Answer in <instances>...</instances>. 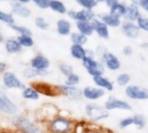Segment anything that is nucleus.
<instances>
[{
	"instance_id": "8fccbe9b",
	"label": "nucleus",
	"mask_w": 148,
	"mask_h": 133,
	"mask_svg": "<svg viewBox=\"0 0 148 133\" xmlns=\"http://www.w3.org/2000/svg\"><path fill=\"white\" fill-rule=\"evenodd\" d=\"M144 10H145V11H146V12H148V5H147V6H146Z\"/></svg>"
},
{
	"instance_id": "7ed1b4c3",
	"label": "nucleus",
	"mask_w": 148,
	"mask_h": 133,
	"mask_svg": "<svg viewBox=\"0 0 148 133\" xmlns=\"http://www.w3.org/2000/svg\"><path fill=\"white\" fill-rule=\"evenodd\" d=\"M82 64L92 78L99 76H103L105 72V66L103 63L96 60L93 56H86L82 60Z\"/></svg>"
},
{
	"instance_id": "5701e85b",
	"label": "nucleus",
	"mask_w": 148,
	"mask_h": 133,
	"mask_svg": "<svg viewBox=\"0 0 148 133\" xmlns=\"http://www.w3.org/2000/svg\"><path fill=\"white\" fill-rule=\"evenodd\" d=\"M50 8L53 12L59 13V14H64L67 12L66 7L64 5V3L59 1V0H51L50 4Z\"/></svg>"
},
{
	"instance_id": "c9c22d12",
	"label": "nucleus",
	"mask_w": 148,
	"mask_h": 133,
	"mask_svg": "<svg viewBox=\"0 0 148 133\" xmlns=\"http://www.w3.org/2000/svg\"><path fill=\"white\" fill-rule=\"evenodd\" d=\"M136 22L139 30H142L144 31H148V18H147L140 16Z\"/></svg>"
},
{
	"instance_id": "e433bc0d",
	"label": "nucleus",
	"mask_w": 148,
	"mask_h": 133,
	"mask_svg": "<svg viewBox=\"0 0 148 133\" xmlns=\"http://www.w3.org/2000/svg\"><path fill=\"white\" fill-rule=\"evenodd\" d=\"M133 125V120H132V117H125L123 119H121L119 121V128L121 129H126L130 126Z\"/></svg>"
},
{
	"instance_id": "4be33fe9",
	"label": "nucleus",
	"mask_w": 148,
	"mask_h": 133,
	"mask_svg": "<svg viewBox=\"0 0 148 133\" xmlns=\"http://www.w3.org/2000/svg\"><path fill=\"white\" fill-rule=\"evenodd\" d=\"M127 11V6L125 5L122 3H118L115 5H113L112 7L110 8V14L114 15L118 18H122L125 17V13Z\"/></svg>"
},
{
	"instance_id": "6ab92c4d",
	"label": "nucleus",
	"mask_w": 148,
	"mask_h": 133,
	"mask_svg": "<svg viewBox=\"0 0 148 133\" xmlns=\"http://www.w3.org/2000/svg\"><path fill=\"white\" fill-rule=\"evenodd\" d=\"M76 26L79 32L86 36L87 38L92 36L94 32V28L92 22H77Z\"/></svg>"
},
{
	"instance_id": "79ce46f5",
	"label": "nucleus",
	"mask_w": 148,
	"mask_h": 133,
	"mask_svg": "<svg viewBox=\"0 0 148 133\" xmlns=\"http://www.w3.org/2000/svg\"><path fill=\"white\" fill-rule=\"evenodd\" d=\"M132 5L145 9L148 5V0H131Z\"/></svg>"
},
{
	"instance_id": "423d86ee",
	"label": "nucleus",
	"mask_w": 148,
	"mask_h": 133,
	"mask_svg": "<svg viewBox=\"0 0 148 133\" xmlns=\"http://www.w3.org/2000/svg\"><path fill=\"white\" fill-rule=\"evenodd\" d=\"M102 63L105 67L111 72H117L119 70L121 63L117 56L109 51H104L101 56Z\"/></svg>"
},
{
	"instance_id": "4468645a",
	"label": "nucleus",
	"mask_w": 148,
	"mask_h": 133,
	"mask_svg": "<svg viewBox=\"0 0 148 133\" xmlns=\"http://www.w3.org/2000/svg\"><path fill=\"white\" fill-rule=\"evenodd\" d=\"M32 67L40 72H46L50 66V61L43 55H38L32 60Z\"/></svg>"
},
{
	"instance_id": "aec40b11",
	"label": "nucleus",
	"mask_w": 148,
	"mask_h": 133,
	"mask_svg": "<svg viewBox=\"0 0 148 133\" xmlns=\"http://www.w3.org/2000/svg\"><path fill=\"white\" fill-rule=\"evenodd\" d=\"M140 16L141 15H140L138 7L134 5H131L127 6V11L124 18L126 19V21L134 22V21H137Z\"/></svg>"
},
{
	"instance_id": "412c9836",
	"label": "nucleus",
	"mask_w": 148,
	"mask_h": 133,
	"mask_svg": "<svg viewBox=\"0 0 148 133\" xmlns=\"http://www.w3.org/2000/svg\"><path fill=\"white\" fill-rule=\"evenodd\" d=\"M100 20L102 22H104L108 27H112V28H116V27H119L120 25H121V21H120V18L114 16V15H112V14H106V15H103L100 18Z\"/></svg>"
},
{
	"instance_id": "f3484780",
	"label": "nucleus",
	"mask_w": 148,
	"mask_h": 133,
	"mask_svg": "<svg viewBox=\"0 0 148 133\" xmlns=\"http://www.w3.org/2000/svg\"><path fill=\"white\" fill-rule=\"evenodd\" d=\"M71 56L78 60H83L87 56V50L85 49L84 45L72 44L70 49Z\"/></svg>"
},
{
	"instance_id": "f03ea898",
	"label": "nucleus",
	"mask_w": 148,
	"mask_h": 133,
	"mask_svg": "<svg viewBox=\"0 0 148 133\" xmlns=\"http://www.w3.org/2000/svg\"><path fill=\"white\" fill-rule=\"evenodd\" d=\"M85 112L86 117L92 122H99L109 117V111L105 108V106H101L94 103L87 104L85 107Z\"/></svg>"
},
{
	"instance_id": "f704fd0d",
	"label": "nucleus",
	"mask_w": 148,
	"mask_h": 133,
	"mask_svg": "<svg viewBox=\"0 0 148 133\" xmlns=\"http://www.w3.org/2000/svg\"><path fill=\"white\" fill-rule=\"evenodd\" d=\"M59 71L66 78L68 76H70L71 74L73 73V69L71 65L67 64V63H61L59 65Z\"/></svg>"
},
{
	"instance_id": "de8ad7c7",
	"label": "nucleus",
	"mask_w": 148,
	"mask_h": 133,
	"mask_svg": "<svg viewBox=\"0 0 148 133\" xmlns=\"http://www.w3.org/2000/svg\"><path fill=\"white\" fill-rule=\"evenodd\" d=\"M141 47L144 49H148V43H143L141 44Z\"/></svg>"
},
{
	"instance_id": "1a4fd4ad",
	"label": "nucleus",
	"mask_w": 148,
	"mask_h": 133,
	"mask_svg": "<svg viewBox=\"0 0 148 133\" xmlns=\"http://www.w3.org/2000/svg\"><path fill=\"white\" fill-rule=\"evenodd\" d=\"M82 93H83L84 98L89 101H96V100L102 98L105 96L106 91L97 86L88 85V86H86L84 89H82Z\"/></svg>"
},
{
	"instance_id": "2f4dec72",
	"label": "nucleus",
	"mask_w": 148,
	"mask_h": 133,
	"mask_svg": "<svg viewBox=\"0 0 148 133\" xmlns=\"http://www.w3.org/2000/svg\"><path fill=\"white\" fill-rule=\"evenodd\" d=\"M77 3L86 10L92 11L98 4V0H76Z\"/></svg>"
},
{
	"instance_id": "7c9ffc66",
	"label": "nucleus",
	"mask_w": 148,
	"mask_h": 133,
	"mask_svg": "<svg viewBox=\"0 0 148 133\" xmlns=\"http://www.w3.org/2000/svg\"><path fill=\"white\" fill-rule=\"evenodd\" d=\"M47 74V72H40L38 70H35L34 68H27L24 71V76L26 78H32L37 76H45Z\"/></svg>"
},
{
	"instance_id": "72a5a7b5",
	"label": "nucleus",
	"mask_w": 148,
	"mask_h": 133,
	"mask_svg": "<svg viewBox=\"0 0 148 133\" xmlns=\"http://www.w3.org/2000/svg\"><path fill=\"white\" fill-rule=\"evenodd\" d=\"M18 42L21 44V46L31 47L33 45L34 42L31 36L29 35H21L18 38Z\"/></svg>"
},
{
	"instance_id": "37998d69",
	"label": "nucleus",
	"mask_w": 148,
	"mask_h": 133,
	"mask_svg": "<svg viewBox=\"0 0 148 133\" xmlns=\"http://www.w3.org/2000/svg\"><path fill=\"white\" fill-rule=\"evenodd\" d=\"M122 52H123V54H124L125 56H127V57H129V56H131V55L132 54V52H133V50H132V48L131 46L127 45V46H125V47L123 48V50H122Z\"/></svg>"
},
{
	"instance_id": "39448f33",
	"label": "nucleus",
	"mask_w": 148,
	"mask_h": 133,
	"mask_svg": "<svg viewBox=\"0 0 148 133\" xmlns=\"http://www.w3.org/2000/svg\"><path fill=\"white\" fill-rule=\"evenodd\" d=\"M57 92L58 94L64 95L71 100H80L83 98L82 90L77 86H70L66 85H60L56 87Z\"/></svg>"
},
{
	"instance_id": "473e14b6",
	"label": "nucleus",
	"mask_w": 148,
	"mask_h": 133,
	"mask_svg": "<svg viewBox=\"0 0 148 133\" xmlns=\"http://www.w3.org/2000/svg\"><path fill=\"white\" fill-rule=\"evenodd\" d=\"M79 82H80V77L78 74L73 72L70 76L66 77L64 85H70V86H77L79 84Z\"/></svg>"
},
{
	"instance_id": "9d476101",
	"label": "nucleus",
	"mask_w": 148,
	"mask_h": 133,
	"mask_svg": "<svg viewBox=\"0 0 148 133\" xmlns=\"http://www.w3.org/2000/svg\"><path fill=\"white\" fill-rule=\"evenodd\" d=\"M69 17L77 22H92L95 19V14L92 11L83 9L79 12H69Z\"/></svg>"
},
{
	"instance_id": "393cba45",
	"label": "nucleus",
	"mask_w": 148,
	"mask_h": 133,
	"mask_svg": "<svg viewBox=\"0 0 148 133\" xmlns=\"http://www.w3.org/2000/svg\"><path fill=\"white\" fill-rule=\"evenodd\" d=\"M23 97L30 100H38L39 98V93L34 87H27L23 91Z\"/></svg>"
},
{
	"instance_id": "9b49d317",
	"label": "nucleus",
	"mask_w": 148,
	"mask_h": 133,
	"mask_svg": "<svg viewBox=\"0 0 148 133\" xmlns=\"http://www.w3.org/2000/svg\"><path fill=\"white\" fill-rule=\"evenodd\" d=\"M0 110L10 115H13L17 112V106L1 91H0Z\"/></svg>"
},
{
	"instance_id": "f8f14e48",
	"label": "nucleus",
	"mask_w": 148,
	"mask_h": 133,
	"mask_svg": "<svg viewBox=\"0 0 148 133\" xmlns=\"http://www.w3.org/2000/svg\"><path fill=\"white\" fill-rule=\"evenodd\" d=\"M121 30L124 35L129 38H137L140 33V30L137 24L129 21H125L121 25Z\"/></svg>"
},
{
	"instance_id": "c756f323",
	"label": "nucleus",
	"mask_w": 148,
	"mask_h": 133,
	"mask_svg": "<svg viewBox=\"0 0 148 133\" xmlns=\"http://www.w3.org/2000/svg\"><path fill=\"white\" fill-rule=\"evenodd\" d=\"M131 81V76L128 73L123 72L117 76L116 78V83L118 85L122 87H126L129 85V83Z\"/></svg>"
},
{
	"instance_id": "ddd939ff",
	"label": "nucleus",
	"mask_w": 148,
	"mask_h": 133,
	"mask_svg": "<svg viewBox=\"0 0 148 133\" xmlns=\"http://www.w3.org/2000/svg\"><path fill=\"white\" fill-rule=\"evenodd\" d=\"M4 85L7 88H18V89H25V85L22 84V82L17 78V77L12 73V72H6L4 74L3 77Z\"/></svg>"
},
{
	"instance_id": "c03bdc74",
	"label": "nucleus",
	"mask_w": 148,
	"mask_h": 133,
	"mask_svg": "<svg viewBox=\"0 0 148 133\" xmlns=\"http://www.w3.org/2000/svg\"><path fill=\"white\" fill-rule=\"evenodd\" d=\"M104 1L106 2V4L107 5L108 7H112L113 5H115L116 4L119 3V0H104Z\"/></svg>"
},
{
	"instance_id": "dca6fc26",
	"label": "nucleus",
	"mask_w": 148,
	"mask_h": 133,
	"mask_svg": "<svg viewBox=\"0 0 148 133\" xmlns=\"http://www.w3.org/2000/svg\"><path fill=\"white\" fill-rule=\"evenodd\" d=\"M92 23L94 28V31L98 34L99 37H100L101 38H105V39H107L109 38V35H110L109 29H108V26L104 22L99 19H94Z\"/></svg>"
},
{
	"instance_id": "0eeeda50",
	"label": "nucleus",
	"mask_w": 148,
	"mask_h": 133,
	"mask_svg": "<svg viewBox=\"0 0 148 133\" xmlns=\"http://www.w3.org/2000/svg\"><path fill=\"white\" fill-rule=\"evenodd\" d=\"M14 124L23 133H43L34 123L24 117H18L14 119Z\"/></svg>"
},
{
	"instance_id": "09e8293b",
	"label": "nucleus",
	"mask_w": 148,
	"mask_h": 133,
	"mask_svg": "<svg viewBox=\"0 0 148 133\" xmlns=\"http://www.w3.org/2000/svg\"><path fill=\"white\" fill-rule=\"evenodd\" d=\"M3 41V37H2V35L0 34V43H1Z\"/></svg>"
},
{
	"instance_id": "49530a36",
	"label": "nucleus",
	"mask_w": 148,
	"mask_h": 133,
	"mask_svg": "<svg viewBox=\"0 0 148 133\" xmlns=\"http://www.w3.org/2000/svg\"><path fill=\"white\" fill-rule=\"evenodd\" d=\"M17 1H18L22 4H26V3H29L31 0H17Z\"/></svg>"
},
{
	"instance_id": "20e7f679",
	"label": "nucleus",
	"mask_w": 148,
	"mask_h": 133,
	"mask_svg": "<svg viewBox=\"0 0 148 133\" xmlns=\"http://www.w3.org/2000/svg\"><path fill=\"white\" fill-rule=\"evenodd\" d=\"M125 96L132 100H147L148 99V90L146 88L129 85L125 89Z\"/></svg>"
},
{
	"instance_id": "2eb2a0df",
	"label": "nucleus",
	"mask_w": 148,
	"mask_h": 133,
	"mask_svg": "<svg viewBox=\"0 0 148 133\" xmlns=\"http://www.w3.org/2000/svg\"><path fill=\"white\" fill-rule=\"evenodd\" d=\"M94 85L97 87H99L101 89H103L106 91L111 92L114 90V85L113 83L107 78L104 77V76H99L96 78H92Z\"/></svg>"
},
{
	"instance_id": "ea45409f",
	"label": "nucleus",
	"mask_w": 148,
	"mask_h": 133,
	"mask_svg": "<svg viewBox=\"0 0 148 133\" xmlns=\"http://www.w3.org/2000/svg\"><path fill=\"white\" fill-rule=\"evenodd\" d=\"M35 24L38 28L43 31H45L49 28V25L45 22V20L43 18H37L35 20Z\"/></svg>"
},
{
	"instance_id": "c85d7f7f",
	"label": "nucleus",
	"mask_w": 148,
	"mask_h": 133,
	"mask_svg": "<svg viewBox=\"0 0 148 133\" xmlns=\"http://www.w3.org/2000/svg\"><path fill=\"white\" fill-rule=\"evenodd\" d=\"M6 50L9 53H17L21 50V44L13 39H9L5 44Z\"/></svg>"
},
{
	"instance_id": "a19ab883",
	"label": "nucleus",
	"mask_w": 148,
	"mask_h": 133,
	"mask_svg": "<svg viewBox=\"0 0 148 133\" xmlns=\"http://www.w3.org/2000/svg\"><path fill=\"white\" fill-rule=\"evenodd\" d=\"M35 5L41 8V9H47L50 8V4L51 0H32Z\"/></svg>"
},
{
	"instance_id": "a211bd4d",
	"label": "nucleus",
	"mask_w": 148,
	"mask_h": 133,
	"mask_svg": "<svg viewBox=\"0 0 148 133\" xmlns=\"http://www.w3.org/2000/svg\"><path fill=\"white\" fill-rule=\"evenodd\" d=\"M57 31L60 36H69L71 34V24L65 19H59L57 22Z\"/></svg>"
},
{
	"instance_id": "bb28decb",
	"label": "nucleus",
	"mask_w": 148,
	"mask_h": 133,
	"mask_svg": "<svg viewBox=\"0 0 148 133\" xmlns=\"http://www.w3.org/2000/svg\"><path fill=\"white\" fill-rule=\"evenodd\" d=\"M132 120H133V125L138 129V130H142L145 127L146 125V119L145 117L142 114H135L132 117Z\"/></svg>"
},
{
	"instance_id": "b1692460",
	"label": "nucleus",
	"mask_w": 148,
	"mask_h": 133,
	"mask_svg": "<svg viewBox=\"0 0 148 133\" xmlns=\"http://www.w3.org/2000/svg\"><path fill=\"white\" fill-rule=\"evenodd\" d=\"M71 41L72 42V44L84 45L87 42V37L80 32H72L71 34Z\"/></svg>"
},
{
	"instance_id": "58836bf2",
	"label": "nucleus",
	"mask_w": 148,
	"mask_h": 133,
	"mask_svg": "<svg viewBox=\"0 0 148 133\" xmlns=\"http://www.w3.org/2000/svg\"><path fill=\"white\" fill-rule=\"evenodd\" d=\"M0 21L7 23L9 25H13V23H14L13 18H12V16L11 14L5 13V12H3L1 11H0Z\"/></svg>"
},
{
	"instance_id": "cd10ccee",
	"label": "nucleus",
	"mask_w": 148,
	"mask_h": 133,
	"mask_svg": "<svg viewBox=\"0 0 148 133\" xmlns=\"http://www.w3.org/2000/svg\"><path fill=\"white\" fill-rule=\"evenodd\" d=\"M81 133H112L109 130L103 129L100 127H92L91 125H86V123L82 125Z\"/></svg>"
},
{
	"instance_id": "6e6552de",
	"label": "nucleus",
	"mask_w": 148,
	"mask_h": 133,
	"mask_svg": "<svg viewBox=\"0 0 148 133\" xmlns=\"http://www.w3.org/2000/svg\"><path fill=\"white\" fill-rule=\"evenodd\" d=\"M104 106L108 111L114 110H132V106L128 102L119 99V98H112V97L108 98Z\"/></svg>"
},
{
	"instance_id": "a878e982",
	"label": "nucleus",
	"mask_w": 148,
	"mask_h": 133,
	"mask_svg": "<svg viewBox=\"0 0 148 133\" xmlns=\"http://www.w3.org/2000/svg\"><path fill=\"white\" fill-rule=\"evenodd\" d=\"M13 12L17 15L24 17V18H27V17L31 16V11L27 7H25V6L22 5L21 4H18V3L14 4V5H13Z\"/></svg>"
},
{
	"instance_id": "4c0bfd02",
	"label": "nucleus",
	"mask_w": 148,
	"mask_h": 133,
	"mask_svg": "<svg viewBox=\"0 0 148 133\" xmlns=\"http://www.w3.org/2000/svg\"><path fill=\"white\" fill-rule=\"evenodd\" d=\"M10 26H11V28H12L14 31H18L21 35H29V36L32 35V31L29 29H27L26 27H24V26H17L15 25H10Z\"/></svg>"
},
{
	"instance_id": "a18cd8bd",
	"label": "nucleus",
	"mask_w": 148,
	"mask_h": 133,
	"mask_svg": "<svg viewBox=\"0 0 148 133\" xmlns=\"http://www.w3.org/2000/svg\"><path fill=\"white\" fill-rule=\"evenodd\" d=\"M6 67V64L4 63H0V72H3Z\"/></svg>"
},
{
	"instance_id": "f257e3e1",
	"label": "nucleus",
	"mask_w": 148,
	"mask_h": 133,
	"mask_svg": "<svg viewBox=\"0 0 148 133\" xmlns=\"http://www.w3.org/2000/svg\"><path fill=\"white\" fill-rule=\"evenodd\" d=\"M48 128L51 133H75L76 123L69 117L56 116L50 121Z\"/></svg>"
},
{
	"instance_id": "3c124183",
	"label": "nucleus",
	"mask_w": 148,
	"mask_h": 133,
	"mask_svg": "<svg viewBox=\"0 0 148 133\" xmlns=\"http://www.w3.org/2000/svg\"><path fill=\"white\" fill-rule=\"evenodd\" d=\"M98 1H100V0H98Z\"/></svg>"
}]
</instances>
